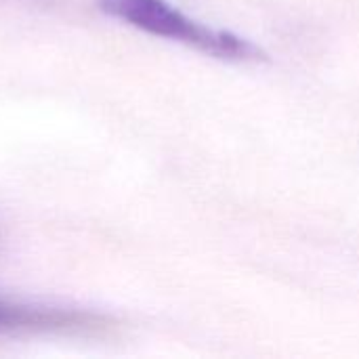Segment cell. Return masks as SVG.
Instances as JSON below:
<instances>
[{"mask_svg": "<svg viewBox=\"0 0 359 359\" xmlns=\"http://www.w3.org/2000/svg\"><path fill=\"white\" fill-rule=\"evenodd\" d=\"M101 8L147 34L179 40L208 55L231 61H263L265 53L231 32L210 29L183 15L166 0H101Z\"/></svg>", "mask_w": 359, "mask_h": 359, "instance_id": "1", "label": "cell"}, {"mask_svg": "<svg viewBox=\"0 0 359 359\" xmlns=\"http://www.w3.org/2000/svg\"><path fill=\"white\" fill-rule=\"evenodd\" d=\"M103 326L105 318L90 311L32 307L0 299V332H88Z\"/></svg>", "mask_w": 359, "mask_h": 359, "instance_id": "2", "label": "cell"}]
</instances>
